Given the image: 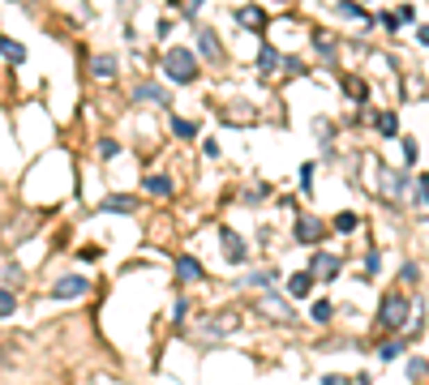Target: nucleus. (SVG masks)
Masks as SVG:
<instances>
[{
	"mask_svg": "<svg viewBox=\"0 0 429 385\" xmlns=\"http://www.w3.org/2000/svg\"><path fill=\"white\" fill-rule=\"evenodd\" d=\"M116 150H120V146H116V142H112V137H108V142H104V146H99V154H104V159H112V154H116Z\"/></svg>",
	"mask_w": 429,
	"mask_h": 385,
	"instance_id": "30",
	"label": "nucleus"
},
{
	"mask_svg": "<svg viewBox=\"0 0 429 385\" xmlns=\"http://www.w3.org/2000/svg\"><path fill=\"white\" fill-rule=\"evenodd\" d=\"M335 231H343V236H348V231H357V214H352V210L335 214Z\"/></svg>",
	"mask_w": 429,
	"mask_h": 385,
	"instance_id": "22",
	"label": "nucleus"
},
{
	"mask_svg": "<svg viewBox=\"0 0 429 385\" xmlns=\"http://www.w3.org/2000/svg\"><path fill=\"white\" fill-rule=\"evenodd\" d=\"M284 69V56L275 47H262V73H280Z\"/></svg>",
	"mask_w": 429,
	"mask_h": 385,
	"instance_id": "16",
	"label": "nucleus"
},
{
	"mask_svg": "<svg viewBox=\"0 0 429 385\" xmlns=\"http://www.w3.org/2000/svg\"><path fill=\"white\" fill-rule=\"evenodd\" d=\"M133 94H138V99H146V103H168V94H163V90H159L155 82H146V86H138Z\"/></svg>",
	"mask_w": 429,
	"mask_h": 385,
	"instance_id": "17",
	"label": "nucleus"
},
{
	"mask_svg": "<svg viewBox=\"0 0 429 385\" xmlns=\"http://www.w3.org/2000/svg\"><path fill=\"white\" fill-rule=\"evenodd\" d=\"M262 313H270V317H280V321H292V313H288V304H275V300H262Z\"/></svg>",
	"mask_w": 429,
	"mask_h": 385,
	"instance_id": "20",
	"label": "nucleus"
},
{
	"mask_svg": "<svg viewBox=\"0 0 429 385\" xmlns=\"http://www.w3.org/2000/svg\"><path fill=\"white\" fill-rule=\"evenodd\" d=\"M403 154H408V167H412V163H416V154H421V146L408 137V142H403Z\"/></svg>",
	"mask_w": 429,
	"mask_h": 385,
	"instance_id": "26",
	"label": "nucleus"
},
{
	"mask_svg": "<svg viewBox=\"0 0 429 385\" xmlns=\"http://www.w3.org/2000/svg\"><path fill=\"white\" fill-rule=\"evenodd\" d=\"M399 351H403V347H399V343H387V347H382V359H395V355H399Z\"/></svg>",
	"mask_w": 429,
	"mask_h": 385,
	"instance_id": "32",
	"label": "nucleus"
},
{
	"mask_svg": "<svg viewBox=\"0 0 429 385\" xmlns=\"http://www.w3.org/2000/svg\"><path fill=\"white\" fill-rule=\"evenodd\" d=\"M322 385H348V377H335V373H331V377H322Z\"/></svg>",
	"mask_w": 429,
	"mask_h": 385,
	"instance_id": "33",
	"label": "nucleus"
},
{
	"mask_svg": "<svg viewBox=\"0 0 429 385\" xmlns=\"http://www.w3.org/2000/svg\"><path fill=\"white\" fill-rule=\"evenodd\" d=\"M425 377V359H412V364H408V381H421Z\"/></svg>",
	"mask_w": 429,
	"mask_h": 385,
	"instance_id": "25",
	"label": "nucleus"
},
{
	"mask_svg": "<svg viewBox=\"0 0 429 385\" xmlns=\"http://www.w3.org/2000/svg\"><path fill=\"white\" fill-rule=\"evenodd\" d=\"M378 128H382V137H395L399 133V120L391 112H382V116H378Z\"/></svg>",
	"mask_w": 429,
	"mask_h": 385,
	"instance_id": "21",
	"label": "nucleus"
},
{
	"mask_svg": "<svg viewBox=\"0 0 429 385\" xmlns=\"http://www.w3.org/2000/svg\"><path fill=\"white\" fill-rule=\"evenodd\" d=\"M99 210H108V214H133L138 210V197H104V201H99Z\"/></svg>",
	"mask_w": 429,
	"mask_h": 385,
	"instance_id": "10",
	"label": "nucleus"
},
{
	"mask_svg": "<svg viewBox=\"0 0 429 385\" xmlns=\"http://www.w3.org/2000/svg\"><path fill=\"white\" fill-rule=\"evenodd\" d=\"M176 278H181V282H202V266H197V257H181V262H176Z\"/></svg>",
	"mask_w": 429,
	"mask_h": 385,
	"instance_id": "12",
	"label": "nucleus"
},
{
	"mask_svg": "<svg viewBox=\"0 0 429 385\" xmlns=\"http://www.w3.org/2000/svg\"><path fill=\"white\" fill-rule=\"evenodd\" d=\"M86 291H90V282H86L82 274H69V278H60L56 287H52L56 300H78V296H86Z\"/></svg>",
	"mask_w": 429,
	"mask_h": 385,
	"instance_id": "4",
	"label": "nucleus"
},
{
	"mask_svg": "<svg viewBox=\"0 0 429 385\" xmlns=\"http://www.w3.org/2000/svg\"><path fill=\"white\" fill-rule=\"evenodd\" d=\"M13 308H17L13 291H5V287H0V317H13Z\"/></svg>",
	"mask_w": 429,
	"mask_h": 385,
	"instance_id": "23",
	"label": "nucleus"
},
{
	"mask_svg": "<svg viewBox=\"0 0 429 385\" xmlns=\"http://www.w3.org/2000/svg\"><path fill=\"white\" fill-rule=\"evenodd\" d=\"M421 278V266H403V282H416Z\"/></svg>",
	"mask_w": 429,
	"mask_h": 385,
	"instance_id": "31",
	"label": "nucleus"
},
{
	"mask_svg": "<svg viewBox=\"0 0 429 385\" xmlns=\"http://www.w3.org/2000/svg\"><path fill=\"white\" fill-rule=\"evenodd\" d=\"M0 56H5L9 65H22L26 60V47H22L17 39H9V35H0Z\"/></svg>",
	"mask_w": 429,
	"mask_h": 385,
	"instance_id": "11",
	"label": "nucleus"
},
{
	"mask_svg": "<svg viewBox=\"0 0 429 385\" xmlns=\"http://www.w3.org/2000/svg\"><path fill=\"white\" fill-rule=\"evenodd\" d=\"M314 321H331V304H314Z\"/></svg>",
	"mask_w": 429,
	"mask_h": 385,
	"instance_id": "27",
	"label": "nucleus"
},
{
	"mask_svg": "<svg viewBox=\"0 0 429 385\" xmlns=\"http://www.w3.org/2000/svg\"><path fill=\"white\" fill-rule=\"evenodd\" d=\"M378 22H382L387 31H395V26H399V17H395V13H378Z\"/></svg>",
	"mask_w": 429,
	"mask_h": 385,
	"instance_id": "29",
	"label": "nucleus"
},
{
	"mask_svg": "<svg viewBox=\"0 0 429 385\" xmlns=\"http://www.w3.org/2000/svg\"><path fill=\"white\" fill-rule=\"evenodd\" d=\"M339 13H343V17H357V22H365L361 5H352V0H339Z\"/></svg>",
	"mask_w": 429,
	"mask_h": 385,
	"instance_id": "24",
	"label": "nucleus"
},
{
	"mask_svg": "<svg viewBox=\"0 0 429 385\" xmlns=\"http://www.w3.org/2000/svg\"><path fill=\"white\" fill-rule=\"evenodd\" d=\"M146 193H155V197H172V180H168V176H146Z\"/></svg>",
	"mask_w": 429,
	"mask_h": 385,
	"instance_id": "15",
	"label": "nucleus"
},
{
	"mask_svg": "<svg viewBox=\"0 0 429 385\" xmlns=\"http://www.w3.org/2000/svg\"><path fill=\"white\" fill-rule=\"evenodd\" d=\"M373 180H378V189H382V197H387V201H399V197H403V176H399V171H391V167L378 163Z\"/></svg>",
	"mask_w": 429,
	"mask_h": 385,
	"instance_id": "3",
	"label": "nucleus"
},
{
	"mask_svg": "<svg viewBox=\"0 0 429 385\" xmlns=\"http://www.w3.org/2000/svg\"><path fill=\"white\" fill-rule=\"evenodd\" d=\"M322 236H326V227H322V223H318L314 214H309V219H300V223H296V240H300V244H318Z\"/></svg>",
	"mask_w": 429,
	"mask_h": 385,
	"instance_id": "6",
	"label": "nucleus"
},
{
	"mask_svg": "<svg viewBox=\"0 0 429 385\" xmlns=\"http://www.w3.org/2000/svg\"><path fill=\"white\" fill-rule=\"evenodd\" d=\"M343 86H348V94L357 99V103H365V94H369V90H365V82H361V77H343Z\"/></svg>",
	"mask_w": 429,
	"mask_h": 385,
	"instance_id": "19",
	"label": "nucleus"
},
{
	"mask_svg": "<svg viewBox=\"0 0 429 385\" xmlns=\"http://www.w3.org/2000/svg\"><path fill=\"white\" fill-rule=\"evenodd\" d=\"M309 287H314V274H309V270H300V274H292V278H288V296H296V300L305 296Z\"/></svg>",
	"mask_w": 429,
	"mask_h": 385,
	"instance_id": "13",
	"label": "nucleus"
},
{
	"mask_svg": "<svg viewBox=\"0 0 429 385\" xmlns=\"http://www.w3.org/2000/svg\"><path fill=\"white\" fill-rule=\"evenodd\" d=\"M219 240H223V253H228V262H236V266H241V262H245V240L236 236V231H228V227L219 231Z\"/></svg>",
	"mask_w": 429,
	"mask_h": 385,
	"instance_id": "7",
	"label": "nucleus"
},
{
	"mask_svg": "<svg viewBox=\"0 0 429 385\" xmlns=\"http://www.w3.org/2000/svg\"><path fill=\"white\" fill-rule=\"evenodd\" d=\"M163 73L172 77V82H193V77H197V56L185 51V47H172L163 56Z\"/></svg>",
	"mask_w": 429,
	"mask_h": 385,
	"instance_id": "2",
	"label": "nucleus"
},
{
	"mask_svg": "<svg viewBox=\"0 0 429 385\" xmlns=\"http://www.w3.org/2000/svg\"><path fill=\"white\" fill-rule=\"evenodd\" d=\"M309 274H314V278H335V274H339V257H331V253H318Z\"/></svg>",
	"mask_w": 429,
	"mask_h": 385,
	"instance_id": "9",
	"label": "nucleus"
},
{
	"mask_svg": "<svg viewBox=\"0 0 429 385\" xmlns=\"http://www.w3.org/2000/svg\"><path fill=\"white\" fill-rule=\"evenodd\" d=\"M197 51L207 60H223V43H219V35L211 31V26H202V31H197Z\"/></svg>",
	"mask_w": 429,
	"mask_h": 385,
	"instance_id": "5",
	"label": "nucleus"
},
{
	"mask_svg": "<svg viewBox=\"0 0 429 385\" xmlns=\"http://www.w3.org/2000/svg\"><path fill=\"white\" fill-rule=\"evenodd\" d=\"M90 73L112 82V77H116V60H112V56H95V60H90Z\"/></svg>",
	"mask_w": 429,
	"mask_h": 385,
	"instance_id": "14",
	"label": "nucleus"
},
{
	"mask_svg": "<svg viewBox=\"0 0 429 385\" xmlns=\"http://www.w3.org/2000/svg\"><path fill=\"white\" fill-rule=\"evenodd\" d=\"M236 22L245 26V31H266V13H262L258 5H245V9H236Z\"/></svg>",
	"mask_w": 429,
	"mask_h": 385,
	"instance_id": "8",
	"label": "nucleus"
},
{
	"mask_svg": "<svg viewBox=\"0 0 429 385\" xmlns=\"http://www.w3.org/2000/svg\"><path fill=\"white\" fill-rule=\"evenodd\" d=\"M300 185H305V189H314V163H305V167H300Z\"/></svg>",
	"mask_w": 429,
	"mask_h": 385,
	"instance_id": "28",
	"label": "nucleus"
},
{
	"mask_svg": "<svg viewBox=\"0 0 429 385\" xmlns=\"http://www.w3.org/2000/svg\"><path fill=\"white\" fill-rule=\"evenodd\" d=\"M408 317H412V300L403 291H387L382 304H378V325H382V330H403Z\"/></svg>",
	"mask_w": 429,
	"mask_h": 385,
	"instance_id": "1",
	"label": "nucleus"
},
{
	"mask_svg": "<svg viewBox=\"0 0 429 385\" xmlns=\"http://www.w3.org/2000/svg\"><path fill=\"white\" fill-rule=\"evenodd\" d=\"M172 133H176V137H185V142H189V137L197 133V128H193V120H181V116H172Z\"/></svg>",
	"mask_w": 429,
	"mask_h": 385,
	"instance_id": "18",
	"label": "nucleus"
}]
</instances>
